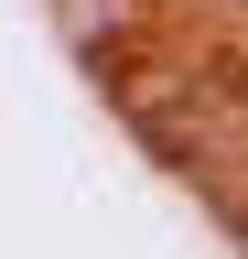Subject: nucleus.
Returning <instances> with one entry per match:
<instances>
[{
    "instance_id": "obj_1",
    "label": "nucleus",
    "mask_w": 248,
    "mask_h": 259,
    "mask_svg": "<svg viewBox=\"0 0 248 259\" xmlns=\"http://www.w3.org/2000/svg\"><path fill=\"white\" fill-rule=\"evenodd\" d=\"M151 11H216V22H237V0H151Z\"/></svg>"
}]
</instances>
